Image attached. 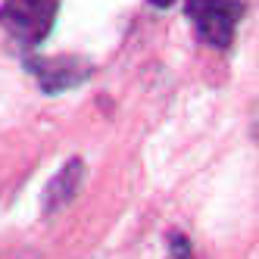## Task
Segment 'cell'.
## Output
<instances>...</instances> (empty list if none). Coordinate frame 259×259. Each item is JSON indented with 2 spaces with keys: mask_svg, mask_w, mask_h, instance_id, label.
<instances>
[{
  "mask_svg": "<svg viewBox=\"0 0 259 259\" xmlns=\"http://www.w3.org/2000/svg\"><path fill=\"white\" fill-rule=\"evenodd\" d=\"M147 4H150V7H162V10H165V7H172L175 0H147Z\"/></svg>",
  "mask_w": 259,
  "mask_h": 259,
  "instance_id": "obj_6",
  "label": "cell"
},
{
  "mask_svg": "<svg viewBox=\"0 0 259 259\" xmlns=\"http://www.w3.org/2000/svg\"><path fill=\"white\" fill-rule=\"evenodd\" d=\"M81 178H84V162L81 159H69L63 169L53 175V181L47 184V191H44V209L47 212H57L60 206L72 203V197H75L78 188H81Z\"/></svg>",
  "mask_w": 259,
  "mask_h": 259,
  "instance_id": "obj_4",
  "label": "cell"
},
{
  "mask_svg": "<svg viewBox=\"0 0 259 259\" xmlns=\"http://www.w3.org/2000/svg\"><path fill=\"white\" fill-rule=\"evenodd\" d=\"M60 13V0H7L0 7V25L22 47H38Z\"/></svg>",
  "mask_w": 259,
  "mask_h": 259,
  "instance_id": "obj_1",
  "label": "cell"
},
{
  "mask_svg": "<svg viewBox=\"0 0 259 259\" xmlns=\"http://www.w3.org/2000/svg\"><path fill=\"white\" fill-rule=\"evenodd\" d=\"M169 244H172V259H194V256H191V240L184 237V234L172 231V234H169Z\"/></svg>",
  "mask_w": 259,
  "mask_h": 259,
  "instance_id": "obj_5",
  "label": "cell"
},
{
  "mask_svg": "<svg viewBox=\"0 0 259 259\" xmlns=\"http://www.w3.org/2000/svg\"><path fill=\"white\" fill-rule=\"evenodd\" d=\"M28 69L41 81L44 94H57V91L75 88L91 75V63L81 57H38V60H28Z\"/></svg>",
  "mask_w": 259,
  "mask_h": 259,
  "instance_id": "obj_3",
  "label": "cell"
},
{
  "mask_svg": "<svg viewBox=\"0 0 259 259\" xmlns=\"http://www.w3.org/2000/svg\"><path fill=\"white\" fill-rule=\"evenodd\" d=\"M184 13L194 22V31L203 44L228 50L234 41L237 19L244 16V4L240 0H188Z\"/></svg>",
  "mask_w": 259,
  "mask_h": 259,
  "instance_id": "obj_2",
  "label": "cell"
}]
</instances>
